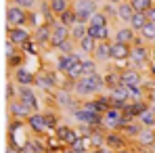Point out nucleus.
<instances>
[{
    "mask_svg": "<svg viewBox=\"0 0 155 153\" xmlns=\"http://www.w3.org/2000/svg\"><path fill=\"white\" fill-rule=\"evenodd\" d=\"M15 80H17L21 86H29V84L36 82V76H34L29 69H25V67H19V69L15 72Z\"/></svg>",
    "mask_w": 155,
    "mask_h": 153,
    "instance_id": "obj_19",
    "label": "nucleus"
},
{
    "mask_svg": "<svg viewBox=\"0 0 155 153\" xmlns=\"http://www.w3.org/2000/svg\"><path fill=\"white\" fill-rule=\"evenodd\" d=\"M48 118L46 115H42V113H31L29 115V126L34 128V130H38V132H44L46 128H48Z\"/></svg>",
    "mask_w": 155,
    "mask_h": 153,
    "instance_id": "obj_15",
    "label": "nucleus"
},
{
    "mask_svg": "<svg viewBox=\"0 0 155 153\" xmlns=\"http://www.w3.org/2000/svg\"><path fill=\"white\" fill-rule=\"evenodd\" d=\"M94 2H103V0H94Z\"/></svg>",
    "mask_w": 155,
    "mask_h": 153,
    "instance_id": "obj_47",
    "label": "nucleus"
},
{
    "mask_svg": "<svg viewBox=\"0 0 155 153\" xmlns=\"http://www.w3.org/2000/svg\"><path fill=\"white\" fill-rule=\"evenodd\" d=\"M59 17H61V21H63V23H65V25H74V23H78V15H76V11H71V8H69V11H65V13H63V15H59Z\"/></svg>",
    "mask_w": 155,
    "mask_h": 153,
    "instance_id": "obj_29",
    "label": "nucleus"
},
{
    "mask_svg": "<svg viewBox=\"0 0 155 153\" xmlns=\"http://www.w3.org/2000/svg\"><path fill=\"white\" fill-rule=\"evenodd\" d=\"M57 101L61 103V105H71V97H69V92L61 90V92L57 95Z\"/></svg>",
    "mask_w": 155,
    "mask_h": 153,
    "instance_id": "obj_39",
    "label": "nucleus"
},
{
    "mask_svg": "<svg viewBox=\"0 0 155 153\" xmlns=\"http://www.w3.org/2000/svg\"><path fill=\"white\" fill-rule=\"evenodd\" d=\"M113 2H124V0H113Z\"/></svg>",
    "mask_w": 155,
    "mask_h": 153,
    "instance_id": "obj_46",
    "label": "nucleus"
},
{
    "mask_svg": "<svg viewBox=\"0 0 155 153\" xmlns=\"http://www.w3.org/2000/svg\"><path fill=\"white\" fill-rule=\"evenodd\" d=\"M130 63H132L134 67H143V65H147V51H145L143 46H134L132 52H130Z\"/></svg>",
    "mask_w": 155,
    "mask_h": 153,
    "instance_id": "obj_14",
    "label": "nucleus"
},
{
    "mask_svg": "<svg viewBox=\"0 0 155 153\" xmlns=\"http://www.w3.org/2000/svg\"><path fill=\"white\" fill-rule=\"evenodd\" d=\"M147 23H149V17H147L145 11H136V13L132 15V19H130V27L136 29V32H140Z\"/></svg>",
    "mask_w": 155,
    "mask_h": 153,
    "instance_id": "obj_17",
    "label": "nucleus"
},
{
    "mask_svg": "<svg viewBox=\"0 0 155 153\" xmlns=\"http://www.w3.org/2000/svg\"><path fill=\"white\" fill-rule=\"evenodd\" d=\"M140 124L145 128L155 126V111L153 109H143V113H140Z\"/></svg>",
    "mask_w": 155,
    "mask_h": 153,
    "instance_id": "obj_25",
    "label": "nucleus"
},
{
    "mask_svg": "<svg viewBox=\"0 0 155 153\" xmlns=\"http://www.w3.org/2000/svg\"><path fill=\"white\" fill-rule=\"evenodd\" d=\"M94 153H107V151H94Z\"/></svg>",
    "mask_w": 155,
    "mask_h": 153,
    "instance_id": "obj_45",
    "label": "nucleus"
},
{
    "mask_svg": "<svg viewBox=\"0 0 155 153\" xmlns=\"http://www.w3.org/2000/svg\"><path fill=\"white\" fill-rule=\"evenodd\" d=\"M88 25L90 27H101V25H109L107 23V15H103V13H94L90 19H88Z\"/></svg>",
    "mask_w": 155,
    "mask_h": 153,
    "instance_id": "obj_27",
    "label": "nucleus"
},
{
    "mask_svg": "<svg viewBox=\"0 0 155 153\" xmlns=\"http://www.w3.org/2000/svg\"><path fill=\"white\" fill-rule=\"evenodd\" d=\"M78 61H82V59L78 57V52H61V55H59V59H57V69L67 74V72L76 65Z\"/></svg>",
    "mask_w": 155,
    "mask_h": 153,
    "instance_id": "obj_6",
    "label": "nucleus"
},
{
    "mask_svg": "<svg viewBox=\"0 0 155 153\" xmlns=\"http://www.w3.org/2000/svg\"><path fill=\"white\" fill-rule=\"evenodd\" d=\"M74 118H76L80 124H84V126H94V124H99V122H103V118L99 115V113H94V111H88V109H76V113H74Z\"/></svg>",
    "mask_w": 155,
    "mask_h": 153,
    "instance_id": "obj_5",
    "label": "nucleus"
},
{
    "mask_svg": "<svg viewBox=\"0 0 155 153\" xmlns=\"http://www.w3.org/2000/svg\"><path fill=\"white\" fill-rule=\"evenodd\" d=\"M6 153H17V151H13V149H11V147H8V149H6Z\"/></svg>",
    "mask_w": 155,
    "mask_h": 153,
    "instance_id": "obj_43",
    "label": "nucleus"
},
{
    "mask_svg": "<svg viewBox=\"0 0 155 153\" xmlns=\"http://www.w3.org/2000/svg\"><path fill=\"white\" fill-rule=\"evenodd\" d=\"M97 42H99L97 38H92L90 34H86V36L80 40V48H82L84 52H94V48H97Z\"/></svg>",
    "mask_w": 155,
    "mask_h": 153,
    "instance_id": "obj_22",
    "label": "nucleus"
},
{
    "mask_svg": "<svg viewBox=\"0 0 155 153\" xmlns=\"http://www.w3.org/2000/svg\"><path fill=\"white\" fill-rule=\"evenodd\" d=\"M15 4H19L21 8H31L34 6V0H13Z\"/></svg>",
    "mask_w": 155,
    "mask_h": 153,
    "instance_id": "obj_40",
    "label": "nucleus"
},
{
    "mask_svg": "<svg viewBox=\"0 0 155 153\" xmlns=\"http://www.w3.org/2000/svg\"><path fill=\"white\" fill-rule=\"evenodd\" d=\"M8 38H11L15 44H25L27 40H29V32H27L23 25L8 27Z\"/></svg>",
    "mask_w": 155,
    "mask_h": 153,
    "instance_id": "obj_10",
    "label": "nucleus"
},
{
    "mask_svg": "<svg viewBox=\"0 0 155 153\" xmlns=\"http://www.w3.org/2000/svg\"><path fill=\"white\" fill-rule=\"evenodd\" d=\"M86 34H88V23L78 21V23H74V25H71V40H78V42H80Z\"/></svg>",
    "mask_w": 155,
    "mask_h": 153,
    "instance_id": "obj_20",
    "label": "nucleus"
},
{
    "mask_svg": "<svg viewBox=\"0 0 155 153\" xmlns=\"http://www.w3.org/2000/svg\"><path fill=\"white\" fill-rule=\"evenodd\" d=\"M88 34L97 40H107L109 38V25H101V27H90L88 25Z\"/></svg>",
    "mask_w": 155,
    "mask_h": 153,
    "instance_id": "obj_23",
    "label": "nucleus"
},
{
    "mask_svg": "<svg viewBox=\"0 0 155 153\" xmlns=\"http://www.w3.org/2000/svg\"><path fill=\"white\" fill-rule=\"evenodd\" d=\"M13 95H15V90H13V84H11V82H6V103L13 101Z\"/></svg>",
    "mask_w": 155,
    "mask_h": 153,
    "instance_id": "obj_41",
    "label": "nucleus"
},
{
    "mask_svg": "<svg viewBox=\"0 0 155 153\" xmlns=\"http://www.w3.org/2000/svg\"><path fill=\"white\" fill-rule=\"evenodd\" d=\"M67 76L74 78V80H80V78L84 76V63H82V61H78L76 65H74V67L67 72Z\"/></svg>",
    "mask_w": 155,
    "mask_h": 153,
    "instance_id": "obj_31",
    "label": "nucleus"
},
{
    "mask_svg": "<svg viewBox=\"0 0 155 153\" xmlns=\"http://www.w3.org/2000/svg\"><path fill=\"white\" fill-rule=\"evenodd\" d=\"M4 52H6V59H8V61H13V57H15V42H13L11 38H6V44H4Z\"/></svg>",
    "mask_w": 155,
    "mask_h": 153,
    "instance_id": "obj_36",
    "label": "nucleus"
},
{
    "mask_svg": "<svg viewBox=\"0 0 155 153\" xmlns=\"http://www.w3.org/2000/svg\"><path fill=\"white\" fill-rule=\"evenodd\" d=\"M140 34H143L145 40H155V23H153V21H149L147 25L140 29Z\"/></svg>",
    "mask_w": 155,
    "mask_h": 153,
    "instance_id": "obj_32",
    "label": "nucleus"
},
{
    "mask_svg": "<svg viewBox=\"0 0 155 153\" xmlns=\"http://www.w3.org/2000/svg\"><path fill=\"white\" fill-rule=\"evenodd\" d=\"M136 138H138V143H140V145H145V147L155 145V132L151 130V128H145V126H143L140 130H138Z\"/></svg>",
    "mask_w": 155,
    "mask_h": 153,
    "instance_id": "obj_18",
    "label": "nucleus"
},
{
    "mask_svg": "<svg viewBox=\"0 0 155 153\" xmlns=\"http://www.w3.org/2000/svg\"><path fill=\"white\" fill-rule=\"evenodd\" d=\"M115 86H120V76H113V74H109V76L105 78V88L113 90Z\"/></svg>",
    "mask_w": 155,
    "mask_h": 153,
    "instance_id": "obj_35",
    "label": "nucleus"
},
{
    "mask_svg": "<svg viewBox=\"0 0 155 153\" xmlns=\"http://www.w3.org/2000/svg\"><path fill=\"white\" fill-rule=\"evenodd\" d=\"M36 82H38L40 86H44V88H51V86H52V76H46V74L36 76Z\"/></svg>",
    "mask_w": 155,
    "mask_h": 153,
    "instance_id": "obj_37",
    "label": "nucleus"
},
{
    "mask_svg": "<svg viewBox=\"0 0 155 153\" xmlns=\"http://www.w3.org/2000/svg\"><path fill=\"white\" fill-rule=\"evenodd\" d=\"M36 40H38V42H46V40H51V27L38 25V32H36Z\"/></svg>",
    "mask_w": 155,
    "mask_h": 153,
    "instance_id": "obj_30",
    "label": "nucleus"
},
{
    "mask_svg": "<svg viewBox=\"0 0 155 153\" xmlns=\"http://www.w3.org/2000/svg\"><path fill=\"white\" fill-rule=\"evenodd\" d=\"M8 111H11L13 115H21V118H25V115L29 118V115H31V113H29V109H27L21 101H19V103L11 101V103H8Z\"/></svg>",
    "mask_w": 155,
    "mask_h": 153,
    "instance_id": "obj_21",
    "label": "nucleus"
},
{
    "mask_svg": "<svg viewBox=\"0 0 155 153\" xmlns=\"http://www.w3.org/2000/svg\"><path fill=\"white\" fill-rule=\"evenodd\" d=\"M153 105H155V90H153Z\"/></svg>",
    "mask_w": 155,
    "mask_h": 153,
    "instance_id": "obj_44",
    "label": "nucleus"
},
{
    "mask_svg": "<svg viewBox=\"0 0 155 153\" xmlns=\"http://www.w3.org/2000/svg\"><path fill=\"white\" fill-rule=\"evenodd\" d=\"M82 63H84V76L97 72V59H82Z\"/></svg>",
    "mask_w": 155,
    "mask_h": 153,
    "instance_id": "obj_33",
    "label": "nucleus"
},
{
    "mask_svg": "<svg viewBox=\"0 0 155 153\" xmlns=\"http://www.w3.org/2000/svg\"><path fill=\"white\" fill-rule=\"evenodd\" d=\"M130 2H132V6H134L136 11H145V13H147V11L151 8V4H153L151 0H130Z\"/></svg>",
    "mask_w": 155,
    "mask_h": 153,
    "instance_id": "obj_34",
    "label": "nucleus"
},
{
    "mask_svg": "<svg viewBox=\"0 0 155 153\" xmlns=\"http://www.w3.org/2000/svg\"><path fill=\"white\" fill-rule=\"evenodd\" d=\"M101 88H105V78L94 72V74H86L80 80H76V95L80 97H88V95H97Z\"/></svg>",
    "mask_w": 155,
    "mask_h": 153,
    "instance_id": "obj_1",
    "label": "nucleus"
},
{
    "mask_svg": "<svg viewBox=\"0 0 155 153\" xmlns=\"http://www.w3.org/2000/svg\"><path fill=\"white\" fill-rule=\"evenodd\" d=\"M19 101L23 103L29 111H36V109H38V99H36V95H34V90H31L29 86H23V88L19 90Z\"/></svg>",
    "mask_w": 155,
    "mask_h": 153,
    "instance_id": "obj_7",
    "label": "nucleus"
},
{
    "mask_svg": "<svg viewBox=\"0 0 155 153\" xmlns=\"http://www.w3.org/2000/svg\"><path fill=\"white\" fill-rule=\"evenodd\" d=\"M74 11H76V15H78V21L88 23V19L97 13V2L94 0H78Z\"/></svg>",
    "mask_w": 155,
    "mask_h": 153,
    "instance_id": "obj_2",
    "label": "nucleus"
},
{
    "mask_svg": "<svg viewBox=\"0 0 155 153\" xmlns=\"http://www.w3.org/2000/svg\"><path fill=\"white\" fill-rule=\"evenodd\" d=\"M115 38H117V42H126V44H128L130 40L134 38V29H132V27H124V29H120V32L115 34Z\"/></svg>",
    "mask_w": 155,
    "mask_h": 153,
    "instance_id": "obj_28",
    "label": "nucleus"
},
{
    "mask_svg": "<svg viewBox=\"0 0 155 153\" xmlns=\"http://www.w3.org/2000/svg\"><path fill=\"white\" fill-rule=\"evenodd\" d=\"M48 2H51V0H48Z\"/></svg>",
    "mask_w": 155,
    "mask_h": 153,
    "instance_id": "obj_48",
    "label": "nucleus"
},
{
    "mask_svg": "<svg viewBox=\"0 0 155 153\" xmlns=\"http://www.w3.org/2000/svg\"><path fill=\"white\" fill-rule=\"evenodd\" d=\"M92 55H94L97 61H109V59H111V42L99 40V42H97V48H94Z\"/></svg>",
    "mask_w": 155,
    "mask_h": 153,
    "instance_id": "obj_12",
    "label": "nucleus"
},
{
    "mask_svg": "<svg viewBox=\"0 0 155 153\" xmlns=\"http://www.w3.org/2000/svg\"><path fill=\"white\" fill-rule=\"evenodd\" d=\"M25 23V8H21L19 4H8L6 6V27L23 25Z\"/></svg>",
    "mask_w": 155,
    "mask_h": 153,
    "instance_id": "obj_3",
    "label": "nucleus"
},
{
    "mask_svg": "<svg viewBox=\"0 0 155 153\" xmlns=\"http://www.w3.org/2000/svg\"><path fill=\"white\" fill-rule=\"evenodd\" d=\"M71 38V27L65 25L63 21H57L51 27V44L54 46L57 42H63V40H69Z\"/></svg>",
    "mask_w": 155,
    "mask_h": 153,
    "instance_id": "obj_4",
    "label": "nucleus"
},
{
    "mask_svg": "<svg viewBox=\"0 0 155 153\" xmlns=\"http://www.w3.org/2000/svg\"><path fill=\"white\" fill-rule=\"evenodd\" d=\"M130 52H132V48H130L126 42H113L111 44V59H115V61H124V59H130Z\"/></svg>",
    "mask_w": 155,
    "mask_h": 153,
    "instance_id": "obj_9",
    "label": "nucleus"
},
{
    "mask_svg": "<svg viewBox=\"0 0 155 153\" xmlns=\"http://www.w3.org/2000/svg\"><path fill=\"white\" fill-rule=\"evenodd\" d=\"M120 84L122 86H138L140 84V76L136 69H126L120 74Z\"/></svg>",
    "mask_w": 155,
    "mask_h": 153,
    "instance_id": "obj_13",
    "label": "nucleus"
},
{
    "mask_svg": "<svg viewBox=\"0 0 155 153\" xmlns=\"http://www.w3.org/2000/svg\"><path fill=\"white\" fill-rule=\"evenodd\" d=\"M111 101H113V105H124V103H128L130 101V90H128V86H115L113 90H111Z\"/></svg>",
    "mask_w": 155,
    "mask_h": 153,
    "instance_id": "obj_11",
    "label": "nucleus"
},
{
    "mask_svg": "<svg viewBox=\"0 0 155 153\" xmlns=\"http://www.w3.org/2000/svg\"><path fill=\"white\" fill-rule=\"evenodd\" d=\"M48 4L54 15H63L65 11H69V0H51Z\"/></svg>",
    "mask_w": 155,
    "mask_h": 153,
    "instance_id": "obj_24",
    "label": "nucleus"
},
{
    "mask_svg": "<svg viewBox=\"0 0 155 153\" xmlns=\"http://www.w3.org/2000/svg\"><path fill=\"white\" fill-rule=\"evenodd\" d=\"M59 136H61V141H65V143H74L76 141V132L71 130L69 126H63V128H59Z\"/></svg>",
    "mask_w": 155,
    "mask_h": 153,
    "instance_id": "obj_26",
    "label": "nucleus"
},
{
    "mask_svg": "<svg viewBox=\"0 0 155 153\" xmlns=\"http://www.w3.org/2000/svg\"><path fill=\"white\" fill-rule=\"evenodd\" d=\"M103 122L107 124V126H111V128L120 126V124L124 122L122 109H120V107H113V109H105V113H103Z\"/></svg>",
    "mask_w": 155,
    "mask_h": 153,
    "instance_id": "obj_8",
    "label": "nucleus"
},
{
    "mask_svg": "<svg viewBox=\"0 0 155 153\" xmlns=\"http://www.w3.org/2000/svg\"><path fill=\"white\" fill-rule=\"evenodd\" d=\"M54 48H59L61 52H74L71 51V38H69V40H63V42H57Z\"/></svg>",
    "mask_w": 155,
    "mask_h": 153,
    "instance_id": "obj_38",
    "label": "nucleus"
},
{
    "mask_svg": "<svg viewBox=\"0 0 155 153\" xmlns=\"http://www.w3.org/2000/svg\"><path fill=\"white\" fill-rule=\"evenodd\" d=\"M115 13H117V17L122 19V21H128L130 23V19H132V15L136 13V8L132 6V2H122V4H117V8H115Z\"/></svg>",
    "mask_w": 155,
    "mask_h": 153,
    "instance_id": "obj_16",
    "label": "nucleus"
},
{
    "mask_svg": "<svg viewBox=\"0 0 155 153\" xmlns=\"http://www.w3.org/2000/svg\"><path fill=\"white\" fill-rule=\"evenodd\" d=\"M25 153H38L36 145H34V143H25Z\"/></svg>",
    "mask_w": 155,
    "mask_h": 153,
    "instance_id": "obj_42",
    "label": "nucleus"
}]
</instances>
